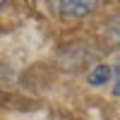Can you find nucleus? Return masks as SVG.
Wrapping results in <instances>:
<instances>
[{
	"instance_id": "obj_1",
	"label": "nucleus",
	"mask_w": 120,
	"mask_h": 120,
	"mask_svg": "<svg viewBox=\"0 0 120 120\" xmlns=\"http://www.w3.org/2000/svg\"><path fill=\"white\" fill-rule=\"evenodd\" d=\"M53 5H55V10L63 17L75 19V17H84L89 12H94L98 3H94V0H58V3H53Z\"/></svg>"
},
{
	"instance_id": "obj_2",
	"label": "nucleus",
	"mask_w": 120,
	"mask_h": 120,
	"mask_svg": "<svg viewBox=\"0 0 120 120\" xmlns=\"http://www.w3.org/2000/svg\"><path fill=\"white\" fill-rule=\"evenodd\" d=\"M111 77H113V70L108 65H96L89 72V84L91 86H103L106 82H111Z\"/></svg>"
},
{
	"instance_id": "obj_3",
	"label": "nucleus",
	"mask_w": 120,
	"mask_h": 120,
	"mask_svg": "<svg viewBox=\"0 0 120 120\" xmlns=\"http://www.w3.org/2000/svg\"><path fill=\"white\" fill-rule=\"evenodd\" d=\"M113 94L120 96V58L113 63Z\"/></svg>"
},
{
	"instance_id": "obj_4",
	"label": "nucleus",
	"mask_w": 120,
	"mask_h": 120,
	"mask_svg": "<svg viewBox=\"0 0 120 120\" xmlns=\"http://www.w3.org/2000/svg\"><path fill=\"white\" fill-rule=\"evenodd\" d=\"M111 34H113V38L120 43V15H115L113 19H111Z\"/></svg>"
},
{
	"instance_id": "obj_5",
	"label": "nucleus",
	"mask_w": 120,
	"mask_h": 120,
	"mask_svg": "<svg viewBox=\"0 0 120 120\" xmlns=\"http://www.w3.org/2000/svg\"><path fill=\"white\" fill-rule=\"evenodd\" d=\"M3 5H5V3H3V0H0V10H3Z\"/></svg>"
}]
</instances>
